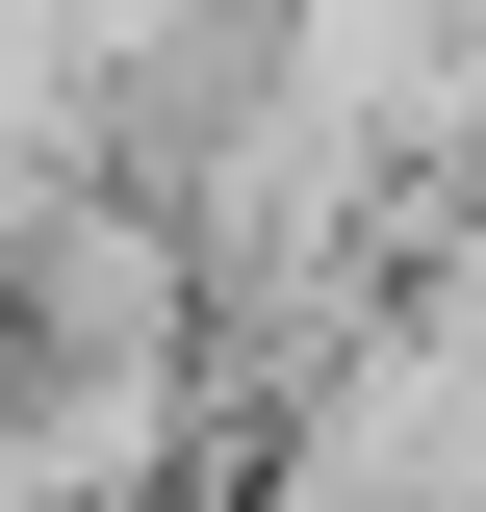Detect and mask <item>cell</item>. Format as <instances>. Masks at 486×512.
Returning a JSON list of instances; mask_svg holds the SVG:
<instances>
[{
	"label": "cell",
	"mask_w": 486,
	"mask_h": 512,
	"mask_svg": "<svg viewBox=\"0 0 486 512\" xmlns=\"http://www.w3.org/2000/svg\"><path fill=\"white\" fill-rule=\"evenodd\" d=\"M77 52H103V103L128 77H256V26H282V0H52Z\"/></svg>",
	"instance_id": "cell-2"
},
{
	"label": "cell",
	"mask_w": 486,
	"mask_h": 512,
	"mask_svg": "<svg viewBox=\"0 0 486 512\" xmlns=\"http://www.w3.org/2000/svg\"><path fill=\"white\" fill-rule=\"evenodd\" d=\"M205 512H486V282H359L231 410Z\"/></svg>",
	"instance_id": "cell-1"
}]
</instances>
